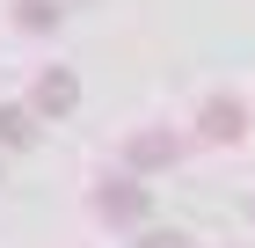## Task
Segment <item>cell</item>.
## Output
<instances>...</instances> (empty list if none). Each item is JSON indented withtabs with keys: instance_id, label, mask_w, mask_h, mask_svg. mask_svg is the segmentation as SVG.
<instances>
[{
	"instance_id": "obj_1",
	"label": "cell",
	"mask_w": 255,
	"mask_h": 248,
	"mask_svg": "<svg viewBox=\"0 0 255 248\" xmlns=\"http://www.w3.org/2000/svg\"><path fill=\"white\" fill-rule=\"evenodd\" d=\"M73 102H80L73 73H66V66H51V73L37 80V110H51V117H59V110H73Z\"/></svg>"
},
{
	"instance_id": "obj_2",
	"label": "cell",
	"mask_w": 255,
	"mask_h": 248,
	"mask_svg": "<svg viewBox=\"0 0 255 248\" xmlns=\"http://www.w3.org/2000/svg\"><path fill=\"white\" fill-rule=\"evenodd\" d=\"M102 212L110 219H146V190L138 183H102Z\"/></svg>"
},
{
	"instance_id": "obj_3",
	"label": "cell",
	"mask_w": 255,
	"mask_h": 248,
	"mask_svg": "<svg viewBox=\"0 0 255 248\" xmlns=\"http://www.w3.org/2000/svg\"><path fill=\"white\" fill-rule=\"evenodd\" d=\"M241 132H248L241 102H212V110H204V139H219V146H226V139H241Z\"/></svg>"
},
{
	"instance_id": "obj_4",
	"label": "cell",
	"mask_w": 255,
	"mask_h": 248,
	"mask_svg": "<svg viewBox=\"0 0 255 248\" xmlns=\"http://www.w3.org/2000/svg\"><path fill=\"white\" fill-rule=\"evenodd\" d=\"M131 161H138V168H160V161H175V139H160V132L131 139Z\"/></svg>"
},
{
	"instance_id": "obj_5",
	"label": "cell",
	"mask_w": 255,
	"mask_h": 248,
	"mask_svg": "<svg viewBox=\"0 0 255 248\" xmlns=\"http://www.w3.org/2000/svg\"><path fill=\"white\" fill-rule=\"evenodd\" d=\"M0 139H7V146H22V139H29V117H22V110H0Z\"/></svg>"
},
{
	"instance_id": "obj_6",
	"label": "cell",
	"mask_w": 255,
	"mask_h": 248,
	"mask_svg": "<svg viewBox=\"0 0 255 248\" xmlns=\"http://www.w3.org/2000/svg\"><path fill=\"white\" fill-rule=\"evenodd\" d=\"M22 22H29V29H44V22H59V7H51V0H22Z\"/></svg>"
},
{
	"instance_id": "obj_7",
	"label": "cell",
	"mask_w": 255,
	"mask_h": 248,
	"mask_svg": "<svg viewBox=\"0 0 255 248\" xmlns=\"http://www.w3.org/2000/svg\"><path fill=\"white\" fill-rule=\"evenodd\" d=\"M138 248H190V241H182V234H146Z\"/></svg>"
}]
</instances>
